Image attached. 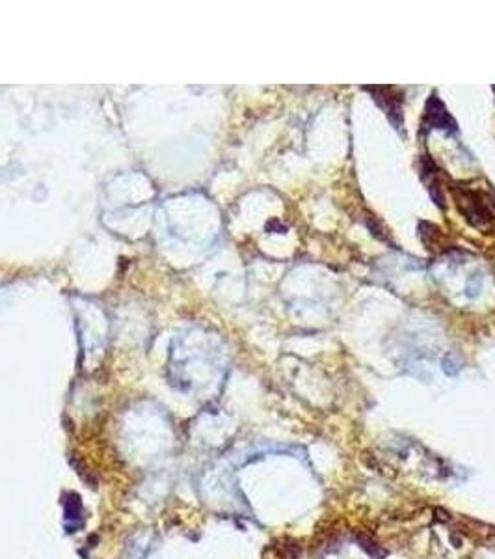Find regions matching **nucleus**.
I'll return each mask as SVG.
<instances>
[{
	"instance_id": "nucleus-1",
	"label": "nucleus",
	"mask_w": 495,
	"mask_h": 559,
	"mask_svg": "<svg viewBox=\"0 0 495 559\" xmlns=\"http://www.w3.org/2000/svg\"><path fill=\"white\" fill-rule=\"evenodd\" d=\"M486 200H488V198L475 191H463L462 197H457L458 207L462 210L466 218H468L473 226H476V228L486 226V224L494 218V211H492Z\"/></svg>"
},
{
	"instance_id": "nucleus-2",
	"label": "nucleus",
	"mask_w": 495,
	"mask_h": 559,
	"mask_svg": "<svg viewBox=\"0 0 495 559\" xmlns=\"http://www.w3.org/2000/svg\"><path fill=\"white\" fill-rule=\"evenodd\" d=\"M423 129H442L447 133H457V121L452 120V116L447 112L444 103L439 102L438 94H432L431 99L426 103L425 121Z\"/></svg>"
},
{
	"instance_id": "nucleus-3",
	"label": "nucleus",
	"mask_w": 495,
	"mask_h": 559,
	"mask_svg": "<svg viewBox=\"0 0 495 559\" xmlns=\"http://www.w3.org/2000/svg\"><path fill=\"white\" fill-rule=\"evenodd\" d=\"M367 92H373V97H375V102L384 108V112L389 116V120L394 123L395 129L402 128V107H400V103H395L394 88H389L386 86V94L388 96H384V92H382V86H367Z\"/></svg>"
}]
</instances>
